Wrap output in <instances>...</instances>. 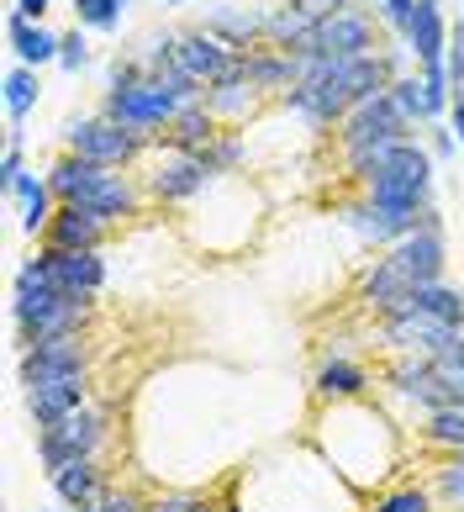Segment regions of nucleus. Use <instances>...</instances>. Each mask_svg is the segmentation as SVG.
Listing matches in <instances>:
<instances>
[{
  "instance_id": "nucleus-1",
  "label": "nucleus",
  "mask_w": 464,
  "mask_h": 512,
  "mask_svg": "<svg viewBox=\"0 0 464 512\" xmlns=\"http://www.w3.org/2000/svg\"><path fill=\"white\" fill-rule=\"evenodd\" d=\"M90 317H95V301L58 291V280H53L43 254H32V259L16 264V275H11V328H16V344H22V349L43 344V338L85 333Z\"/></svg>"
},
{
  "instance_id": "nucleus-2",
  "label": "nucleus",
  "mask_w": 464,
  "mask_h": 512,
  "mask_svg": "<svg viewBox=\"0 0 464 512\" xmlns=\"http://www.w3.org/2000/svg\"><path fill=\"white\" fill-rule=\"evenodd\" d=\"M364 196L380 201V206H401V212H428L438 206V164L428 154V143L412 138V143H396L385 148V159L375 169V180L364 185Z\"/></svg>"
},
{
  "instance_id": "nucleus-3",
  "label": "nucleus",
  "mask_w": 464,
  "mask_h": 512,
  "mask_svg": "<svg viewBox=\"0 0 464 512\" xmlns=\"http://www.w3.org/2000/svg\"><path fill=\"white\" fill-rule=\"evenodd\" d=\"M64 154H80L101 169H127V175H138V164L153 159V138L101 117V111H80V117H64Z\"/></svg>"
},
{
  "instance_id": "nucleus-4",
  "label": "nucleus",
  "mask_w": 464,
  "mask_h": 512,
  "mask_svg": "<svg viewBox=\"0 0 464 512\" xmlns=\"http://www.w3.org/2000/svg\"><path fill=\"white\" fill-rule=\"evenodd\" d=\"M412 138H422V132L401 117V106L391 101V90L375 96V101H364V106H354L343 117V127L333 132L338 164L343 159H359V154H380V148H396V143H412Z\"/></svg>"
},
{
  "instance_id": "nucleus-5",
  "label": "nucleus",
  "mask_w": 464,
  "mask_h": 512,
  "mask_svg": "<svg viewBox=\"0 0 464 512\" xmlns=\"http://www.w3.org/2000/svg\"><path fill=\"white\" fill-rule=\"evenodd\" d=\"M101 444H106V407H95V402H85L80 412H69L53 428H37V460H43L48 476L74 460H95Z\"/></svg>"
},
{
  "instance_id": "nucleus-6",
  "label": "nucleus",
  "mask_w": 464,
  "mask_h": 512,
  "mask_svg": "<svg viewBox=\"0 0 464 512\" xmlns=\"http://www.w3.org/2000/svg\"><path fill=\"white\" fill-rule=\"evenodd\" d=\"M433 212V206H428ZM428 212H401V206H380V201H370L364 191H354L348 201H338V222L354 233L364 249H391V243H401V238H412L417 227H428Z\"/></svg>"
},
{
  "instance_id": "nucleus-7",
  "label": "nucleus",
  "mask_w": 464,
  "mask_h": 512,
  "mask_svg": "<svg viewBox=\"0 0 464 512\" xmlns=\"http://www.w3.org/2000/svg\"><path fill=\"white\" fill-rule=\"evenodd\" d=\"M180 96L164 85V80H143V85H132V90H116V96H101V117L111 122H122L132 132H148V138H159V132L180 117Z\"/></svg>"
},
{
  "instance_id": "nucleus-8",
  "label": "nucleus",
  "mask_w": 464,
  "mask_h": 512,
  "mask_svg": "<svg viewBox=\"0 0 464 512\" xmlns=\"http://www.w3.org/2000/svg\"><path fill=\"white\" fill-rule=\"evenodd\" d=\"M211 169L196 154H153L143 169V191L153 206H190L211 191Z\"/></svg>"
},
{
  "instance_id": "nucleus-9",
  "label": "nucleus",
  "mask_w": 464,
  "mask_h": 512,
  "mask_svg": "<svg viewBox=\"0 0 464 512\" xmlns=\"http://www.w3.org/2000/svg\"><path fill=\"white\" fill-rule=\"evenodd\" d=\"M385 48V37H380V16L370 6H348L338 11L333 22H322L317 37H312V48L301 53V59H364V53H380Z\"/></svg>"
},
{
  "instance_id": "nucleus-10",
  "label": "nucleus",
  "mask_w": 464,
  "mask_h": 512,
  "mask_svg": "<svg viewBox=\"0 0 464 512\" xmlns=\"http://www.w3.org/2000/svg\"><path fill=\"white\" fill-rule=\"evenodd\" d=\"M174 59H180V69H185L196 85H206V90L222 85V80H238V74H243V53L227 48L222 37H211L201 22H196V27H180Z\"/></svg>"
},
{
  "instance_id": "nucleus-11",
  "label": "nucleus",
  "mask_w": 464,
  "mask_h": 512,
  "mask_svg": "<svg viewBox=\"0 0 464 512\" xmlns=\"http://www.w3.org/2000/svg\"><path fill=\"white\" fill-rule=\"evenodd\" d=\"M16 375H22V386L64 381V375H90V338L74 333V338H43V344H27L22 354H16Z\"/></svg>"
},
{
  "instance_id": "nucleus-12",
  "label": "nucleus",
  "mask_w": 464,
  "mask_h": 512,
  "mask_svg": "<svg viewBox=\"0 0 464 512\" xmlns=\"http://www.w3.org/2000/svg\"><path fill=\"white\" fill-rule=\"evenodd\" d=\"M380 254L396 264V275H401L412 291L449 280V238L433 233V227H417L412 238H401V243H391V249H380Z\"/></svg>"
},
{
  "instance_id": "nucleus-13",
  "label": "nucleus",
  "mask_w": 464,
  "mask_h": 512,
  "mask_svg": "<svg viewBox=\"0 0 464 512\" xmlns=\"http://www.w3.org/2000/svg\"><path fill=\"white\" fill-rule=\"evenodd\" d=\"M37 254L48 259V270H53V280H58V291H69V296L95 301V296L106 291V280H111L106 249H53V243H37Z\"/></svg>"
},
{
  "instance_id": "nucleus-14",
  "label": "nucleus",
  "mask_w": 464,
  "mask_h": 512,
  "mask_svg": "<svg viewBox=\"0 0 464 512\" xmlns=\"http://www.w3.org/2000/svg\"><path fill=\"white\" fill-rule=\"evenodd\" d=\"M459 338V328L438 322L428 312H396V317H380V344L391 354H438Z\"/></svg>"
},
{
  "instance_id": "nucleus-15",
  "label": "nucleus",
  "mask_w": 464,
  "mask_h": 512,
  "mask_svg": "<svg viewBox=\"0 0 464 512\" xmlns=\"http://www.w3.org/2000/svg\"><path fill=\"white\" fill-rule=\"evenodd\" d=\"M385 386H391L401 402H412L417 412L449 407V391L438 386L428 354H391V365H385Z\"/></svg>"
},
{
  "instance_id": "nucleus-16",
  "label": "nucleus",
  "mask_w": 464,
  "mask_h": 512,
  "mask_svg": "<svg viewBox=\"0 0 464 512\" xmlns=\"http://www.w3.org/2000/svg\"><path fill=\"white\" fill-rule=\"evenodd\" d=\"M449 32H454V22L443 16V0H417L412 27H406L401 43L412 48L417 69H443V64H449Z\"/></svg>"
},
{
  "instance_id": "nucleus-17",
  "label": "nucleus",
  "mask_w": 464,
  "mask_h": 512,
  "mask_svg": "<svg viewBox=\"0 0 464 512\" xmlns=\"http://www.w3.org/2000/svg\"><path fill=\"white\" fill-rule=\"evenodd\" d=\"M222 132L227 127L211 117L206 101H190V106H180V117H174L159 138H153V154H201V148L217 143Z\"/></svg>"
},
{
  "instance_id": "nucleus-18",
  "label": "nucleus",
  "mask_w": 464,
  "mask_h": 512,
  "mask_svg": "<svg viewBox=\"0 0 464 512\" xmlns=\"http://www.w3.org/2000/svg\"><path fill=\"white\" fill-rule=\"evenodd\" d=\"M90 402V375H64V381H37L27 386V412L37 428L64 423L69 412H80Z\"/></svg>"
},
{
  "instance_id": "nucleus-19",
  "label": "nucleus",
  "mask_w": 464,
  "mask_h": 512,
  "mask_svg": "<svg viewBox=\"0 0 464 512\" xmlns=\"http://www.w3.org/2000/svg\"><path fill=\"white\" fill-rule=\"evenodd\" d=\"M58 43L64 32H53L48 22H27L22 11H6V48H11V64H27V69H43L58 64Z\"/></svg>"
},
{
  "instance_id": "nucleus-20",
  "label": "nucleus",
  "mask_w": 464,
  "mask_h": 512,
  "mask_svg": "<svg viewBox=\"0 0 464 512\" xmlns=\"http://www.w3.org/2000/svg\"><path fill=\"white\" fill-rule=\"evenodd\" d=\"M312 391H317V402H327V407L364 402V391H370V370H364L359 359H348V354H322V365L312 375Z\"/></svg>"
},
{
  "instance_id": "nucleus-21",
  "label": "nucleus",
  "mask_w": 464,
  "mask_h": 512,
  "mask_svg": "<svg viewBox=\"0 0 464 512\" xmlns=\"http://www.w3.org/2000/svg\"><path fill=\"white\" fill-rule=\"evenodd\" d=\"M243 80L254 85L264 101H280L285 90L301 80V64L290 59V53H280V48L264 43V48H248V53H243Z\"/></svg>"
},
{
  "instance_id": "nucleus-22",
  "label": "nucleus",
  "mask_w": 464,
  "mask_h": 512,
  "mask_svg": "<svg viewBox=\"0 0 464 512\" xmlns=\"http://www.w3.org/2000/svg\"><path fill=\"white\" fill-rule=\"evenodd\" d=\"M111 233L116 227L106 217H95L90 206H58V217H53L43 243H53V249H106Z\"/></svg>"
},
{
  "instance_id": "nucleus-23",
  "label": "nucleus",
  "mask_w": 464,
  "mask_h": 512,
  "mask_svg": "<svg viewBox=\"0 0 464 512\" xmlns=\"http://www.w3.org/2000/svg\"><path fill=\"white\" fill-rule=\"evenodd\" d=\"M53 497L64 502L69 512H95L101 507V497H106V470L95 465V460H74V465H64V470H53Z\"/></svg>"
},
{
  "instance_id": "nucleus-24",
  "label": "nucleus",
  "mask_w": 464,
  "mask_h": 512,
  "mask_svg": "<svg viewBox=\"0 0 464 512\" xmlns=\"http://www.w3.org/2000/svg\"><path fill=\"white\" fill-rule=\"evenodd\" d=\"M201 27H206L211 37H222L227 48H238V53L264 48V11H248V6H211V11L201 16Z\"/></svg>"
},
{
  "instance_id": "nucleus-25",
  "label": "nucleus",
  "mask_w": 464,
  "mask_h": 512,
  "mask_svg": "<svg viewBox=\"0 0 464 512\" xmlns=\"http://www.w3.org/2000/svg\"><path fill=\"white\" fill-rule=\"evenodd\" d=\"M48 185H53V196H58V206H80L95 185H101V175L106 169L101 164H90V159H80V154H58L48 169Z\"/></svg>"
},
{
  "instance_id": "nucleus-26",
  "label": "nucleus",
  "mask_w": 464,
  "mask_h": 512,
  "mask_svg": "<svg viewBox=\"0 0 464 512\" xmlns=\"http://www.w3.org/2000/svg\"><path fill=\"white\" fill-rule=\"evenodd\" d=\"M11 201H22V233L43 243V238H48V227H53V217H58V196H53L48 175H37V169H32V175L16 185V196H11Z\"/></svg>"
},
{
  "instance_id": "nucleus-27",
  "label": "nucleus",
  "mask_w": 464,
  "mask_h": 512,
  "mask_svg": "<svg viewBox=\"0 0 464 512\" xmlns=\"http://www.w3.org/2000/svg\"><path fill=\"white\" fill-rule=\"evenodd\" d=\"M206 106H211V117H217L222 127H243V122H248V117H254V111L264 106V96H259V90H254V85H248L243 74H238V80L211 85V90H206Z\"/></svg>"
},
{
  "instance_id": "nucleus-28",
  "label": "nucleus",
  "mask_w": 464,
  "mask_h": 512,
  "mask_svg": "<svg viewBox=\"0 0 464 512\" xmlns=\"http://www.w3.org/2000/svg\"><path fill=\"white\" fill-rule=\"evenodd\" d=\"M396 312H428V317H438V322H449V328H459V333H464V291H459V286H449V280H438V286L412 291V296L401 301V307H391L385 317H396Z\"/></svg>"
},
{
  "instance_id": "nucleus-29",
  "label": "nucleus",
  "mask_w": 464,
  "mask_h": 512,
  "mask_svg": "<svg viewBox=\"0 0 464 512\" xmlns=\"http://www.w3.org/2000/svg\"><path fill=\"white\" fill-rule=\"evenodd\" d=\"M0 101H6V117L11 127H22L37 101H43V69H27V64H11L6 80H0Z\"/></svg>"
},
{
  "instance_id": "nucleus-30",
  "label": "nucleus",
  "mask_w": 464,
  "mask_h": 512,
  "mask_svg": "<svg viewBox=\"0 0 464 512\" xmlns=\"http://www.w3.org/2000/svg\"><path fill=\"white\" fill-rule=\"evenodd\" d=\"M422 444L443 454H464V402L422 412Z\"/></svg>"
},
{
  "instance_id": "nucleus-31",
  "label": "nucleus",
  "mask_w": 464,
  "mask_h": 512,
  "mask_svg": "<svg viewBox=\"0 0 464 512\" xmlns=\"http://www.w3.org/2000/svg\"><path fill=\"white\" fill-rule=\"evenodd\" d=\"M206 169H211V180H232L238 169L248 164V132H238V127H227L217 143H206L201 154H196Z\"/></svg>"
},
{
  "instance_id": "nucleus-32",
  "label": "nucleus",
  "mask_w": 464,
  "mask_h": 512,
  "mask_svg": "<svg viewBox=\"0 0 464 512\" xmlns=\"http://www.w3.org/2000/svg\"><path fill=\"white\" fill-rule=\"evenodd\" d=\"M391 101L401 106V117L412 122L417 132H428L433 127V106H428V85H422V74H401V80L391 85Z\"/></svg>"
},
{
  "instance_id": "nucleus-33",
  "label": "nucleus",
  "mask_w": 464,
  "mask_h": 512,
  "mask_svg": "<svg viewBox=\"0 0 464 512\" xmlns=\"http://www.w3.org/2000/svg\"><path fill=\"white\" fill-rule=\"evenodd\" d=\"M69 11H74V27L101 32V37L122 32V16H127L122 0H69Z\"/></svg>"
},
{
  "instance_id": "nucleus-34",
  "label": "nucleus",
  "mask_w": 464,
  "mask_h": 512,
  "mask_svg": "<svg viewBox=\"0 0 464 512\" xmlns=\"http://www.w3.org/2000/svg\"><path fill=\"white\" fill-rule=\"evenodd\" d=\"M428 359H433L438 386L449 391V402H464V333L454 338L449 349H438V354H428Z\"/></svg>"
},
{
  "instance_id": "nucleus-35",
  "label": "nucleus",
  "mask_w": 464,
  "mask_h": 512,
  "mask_svg": "<svg viewBox=\"0 0 464 512\" xmlns=\"http://www.w3.org/2000/svg\"><path fill=\"white\" fill-rule=\"evenodd\" d=\"M433 497L449 512H464V454H449V460L433 470Z\"/></svg>"
},
{
  "instance_id": "nucleus-36",
  "label": "nucleus",
  "mask_w": 464,
  "mask_h": 512,
  "mask_svg": "<svg viewBox=\"0 0 464 512\" xmlns=\"http://www.w3.org/2000/svg\"><path fill=\"white\" fill-rule=\"evenodd\" d=\"M370 512H433V491L428 486H396L385 497H375Z\"/></svg>"
},
{
  "instance_id": "nucleus-37",
  "label": "nucleus",
  "mask_w": 464,
  "mask_h": 512,
  "mask_svg": "<svg viewBox=\"0 0 464 512\" xmlns=\"http://www.w3.org/2000/svg\"><path fill=\"white\" fill-rule=\"evenodd\" d=\"M58 69H69V74L90 69V32L85 27H69L64 32V43H58Z\"/></svg>"
},
{
  "instance_id": "nucleus-38",
  "label": "nucleus",
  "mask_w": 464,
  "mask_h": 512,
  "mask_svg": "<svg viewBox=\"0 0 464 512\" xmlns=\"http://www.w3.org/2000/svg\"><path fill=\"white\" fill-rule=\"evenodd\" d=\"M370 11L380 16V27L391 32V37H406V27H412V11H417V0H370Z\"/></svg>"
},
{
  "instance_id": "nucleus-39",
  "label": "nucleus",
  "mask_w": 464,
  "mask_h": 512,
  "mask_svg": "<svg viewBox=\"0 0 464 512\" xmlns=\"http://www.w3.org/2000/svg\"><path fill=\"white\" fill-rule=\"evenodd\" d=\"M32 175L27 169V154H22V143H6V154H0V191L16 196V185H22Z\"/></svg>"
},
{
  "instance_id": "nucleus-40",
  "label": "nucleus",
  "mask_w": 464,
  "mask_h": 512,
  "mask_svg": "<svg viewBox=\"0 0 464 512\" xmlns=\"http://www.w3.org/2000/svg\"><path fill=\"white\" fill-rule=\"evenodd\" d=\"M153 512H217V502L201 497V491H164V497L153 502Z\"/></svg>"
},
{
  "instance_id": "nucleus-41",
  "label": "nucleus",
  "mask_w": 464,
  "mask_h": 512,
  "mask_svg": "<svg viewBox=\"0 0 464 512\" xmlns=\"http://www.w3.org/2000/svg\"><path fill=\"white\" fill-rule=\"evenodd\" d=\"M422 143H428L433 164H449V159H459V138L449 132V122H433L428 132H422Z\"/></svg>"
},
{
  "instance_id": "nucleus-42",
  "label": "nucleus",
  "mask_w": 464,
  "mask_h": 512,
  "mask_svg": "<svg viewBox=\"0 0 464 512\" xmlns=\"http://www.w3.org/2000/svg\"><path fill=\"white\" fill-rule=\"evenodd\" d=\"M290 6L306 11V16H312V22L322 27V22H333V16L348 11V6H364V0H290Z\"/></svg>"
},
{
  "instance_id": "nucleus-43",
  "label": "nucleus",
  "mask_w": 464,
  "mask_h": 512,
  "mask_svg": "<svg viewBox=\"0 0 464 512\" xmlns=\"http://www.w3.org/2000/svg\"><path fill=\"white\" fill-rule=\"evenodd\" d=\"M95 512H153V507H143L138 497H132V491H122V486H111L106 497H101V507Z\"/></svg>"
},
{
  "instance_id": "nucleus-44",
  "label": "nucleus",
  "mask_w": 464,
  "mask_h": 512,
  "mask_svg": "<svg viewBox=\"0 0 464 512\" xmlns=\"http://www.w3.org/2000/svg\"><path fill=\"white\" fill-rule=\"evenodd\" d=\"M16 11H22L27 22H43V16L53 11V0H16Z\"/></svg>"
},
{
  "instance_id": "nucleus-45",
  "label": "nucleus",
  "mask_w": 464,
  "mask_h": 512,
  "mask_svg": "<svg viewBox=\"0 0 464 512\" xmlns=\"http://www.w3.org/2000/svg\"><path fill=\"white\" fill-rule=\"evenodd\" d=\"M449 132L459 138V154H464V101H454V106H449Z\"/></svg>"
},
{
  "instance_id": "nucleus-46",
  "label": "nucleus",
  "mask_w": 464,
  "mask_h": 512,
  "mask_svg": "<svg viewBox=\"0 0 464 512\" xmlns=\"http://www.w3.org/2000/svg\"><path fill=\"white\" fill-rule=\"evenodd\" d=\"M159 6H164V11H174V6H190V0H159Z\"/></svg>"
},
{
  "instance_id": "nucleus-47",
  "label": "nucleus",
  "mask_w": 464,
  "mask_h": 512,
  "mask_svg": "<svg viewBox=\"0 0 464 512\" xmlns=\"http://www.w3.org/2000/svg\"><path fill=\"white\" fill-rule=\"evenodd\" d=\"M43 512H69V507H64V502H53V507H43Z\"/></svg>"
},
{
  "instance_id": "nucleus-48",
  "label": "nucleus",
  "mask_w": 464,
  "mask_h": 512,
  "mask_svg": "<svg viewBox=\"0 0 464 512\" xmlns=\"http://www.w3.org/2000/svg\"><path fill=\"white\" fill-rule=\"evenodd\" d=\"M122 6H138V0H122Z\"/></svg>"
},
{
  "instance_id": "nucleus-49",
  "label": "nucleus",
  "mask_w": 464,
  "mask_h": 512,
  "mask_svg": "<svg viewBox=\"0 0 464 512\" xmlns=\"http://www.w3.org/2000/svg\"><path fill=\"white\" fill-rule=\"evenodd\" d=\"M443 6H449V0H443Z\"/></svg>"
}]
</instances>
